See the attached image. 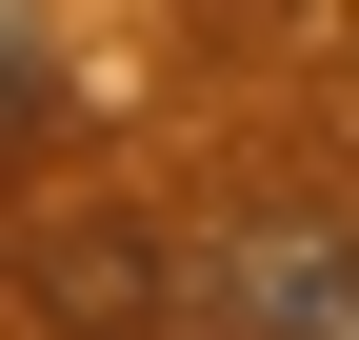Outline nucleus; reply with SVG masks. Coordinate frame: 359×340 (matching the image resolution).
<instances>
[{
	"label": "nucleus",
	"mask_w": 359,
	"mask_h": 340,
	"mask_svg": "<svg viewBox=\"0 0 359 340\" xmlns=\"http://www.w3.org/2000/svg\"><path fill=\"white\" fill-rule=\"evenodd\" d=\"M359 320V221H240L200 280V340H339Z\"/></svg>",
	"instance_id": "obj_1"
},
{
	"label": "nucleus",
	"mask_w": 359,
	"mask_h": 340,
	"mask_svg": "<svg viewBox=\"0 0 359 340\" xmlns=\"http://www.w3.org/2000/svg\"><path fill=\"white\" fill-rule=\"evenodd\" d=\"M20 301L60 320V340H140L180 301V240L140 221V200H80V221H40V261H20Z\"/></svg>",
	"instance_id": "obj_2"
}]
</instances>
